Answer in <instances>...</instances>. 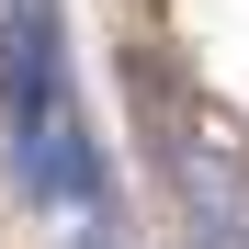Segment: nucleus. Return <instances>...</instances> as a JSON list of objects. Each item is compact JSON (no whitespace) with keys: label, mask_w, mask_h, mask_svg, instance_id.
<instances>
[{"label":"nucleus","mask_w":249,"mask_h":249,"mask_svg":"<svg viewBox=\"0 0 249 249\" xmlns=\"http://www.w3.org/2000/svg\"><path fill=\"white\" fill-rule=\"evenodd\" d=\"M12 181H23L34 204H102V147H91V124H79L68 102L34 113V124H12Z\"/></svg>","instance_id":"nucleus-1"},{"label":"nucleus","mask_w":249,"mask_h":249,"mask_svg":"<svg viewBox=\"0 0 249 249\" xmlns=\"http://www.w3.org/2000/svg\"><path fill=\"white\" fill-rule=\"evenodd\" d=\"M68 91H57V23L46 12H12L0 23V113L12 124H34V113H57Z\"/></svg>","instance_id":"nucleus-2"},{"label":"nucleus","mask_w":249,"mask_h":249,"mask_svg":"<svg viewBox=\"0 0 249 249\" xmlns=\"http://www.w3.org/2000/svg\"><path fill=\"white\" fill-rule=\"evenodd\" d=\"M193 249H249V204H215V215H181Z\"/></svg>","instance_id":"nucleus-3"},{"label":"nucleus","mask_w":249,"mask_h":249,"mask_svg":"<svg viewBox=\"0 0 249 249\" xmlns=\"http://www.w3.org/2000/svg\"><path fill=\"white\" fill-rule=\"evenodd\" d=\"M12 12H46V0H12Z\"/></svg>","instance_id":"nucleus-4"},{"label":"nucleus","mask_w":249,"mask_h":249,"mask_svg":"<svg viewBox=\"0 0 249 249\" xmlns=\"http://www.w3.org/2000/svg\"><path fill=\"white\" fill-rule=\"evenodd\" d=\"M79 249H102V238H79Z\"/></svg>","instance_id":"nucleus-5"}]
</instances>
